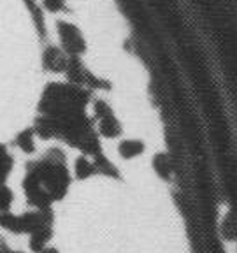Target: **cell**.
I'll use <instances>...</instances> for the list:
<instances>
[{
	"instance_id": "cell-1",
	"label": "cell",
	"mask_w": 237,
	"mask_h": 253,
	"mask_svg": "<svg viewBox=\"0 0 237 253\" xmlns=\"http://www.w3.org/2000/svg\"><path fill=\"white\" fill-rule=\"evenodd\" d=\"M23 192H25V197H27L28 206L36 208L37 211L49 210L51 204L55 202L51 194L40 185L39 178L34 172H30V170H27V174H25L23 178Z\"/></svg>"
},
{
	"instance_id": "cell-2",
	"label": "cell",
	"mask_w": 237,
	"mask_h": 253,
	"mask_svg": "<svg viewBox=\"0 0 237 253\" xmlns=\"http://www.w3.org/2000/svg\"><path fill=\"white\" fill-rule=\"evenodd\" d=\"M56 30H58L62 49L67 56H81L86 51V42L76 25L69 23V21H58Z\"/></svg>"
},
{
	"instance_id": "cell-3",
	"label": "cell",
	"mask_w": 237,
	"mask_h": 253,
	"mask_svg": "<svg viewBox=\"0 0 237 253\" xmlns=\"http://www.w3.org/2000/svg\"><path fill=\"white\" fill-rule=\"evenodd\" d=\"M69 65V56L63 49H58L56 46H47L42 53V67L49 72H65Z\"/></svg>"
},
{
	"instance_id": "cell-4",
	"label": "cell",
	"mask_w": 237,
	"mask_h": 253,
	"mask_svg": "<svg viewBox=\"0 0 237 253\" xmlns=\"http://www.w3.org/2000/svg\"><path fill=\"white\" fill-rule=\"evenodd\" d=\"M74 174L79 181H84V179L91 178L95 174H99V169H97L91 158H88L86 155H81V157L76 158L74 162Z\"/></svg>"
},
{
	"instance_id": "cell-5",
	"label": "cell",
	"mask_w": 237,
	"mask_h": 253,
	"mask_svg": "<svg viewBox=\"0 0 237 253\" xmlns=\"http://www.w3.org/2000/svg\"><path fill=\"white\" fill-rule=\"evenodd\" d=\"M51 237H53V227H42V229L30 234L28 246H30V250L34 253H42L47 248V243L51 241Z\"/></svg>"
},
{
	"instance_id": "cell-6",
	"label": "cell",
	"mask_w": 237,
	"mask_h": 253,
	"mask_svg": "<svg viewBox=\"0 0 237 253\" xmlns=\"http://www.w3.org/2000/svg\"><path fill=\"white\" fill-rule=\"evenodd\" d=\"M99 135L106 139H116L121 135L123 128H121V123L116 120V116H107L104 120H99V128H97Z\"/></svg>"
},
{
	"instance_id": "cell-7",
	"label": "cell",
	"mask_w": 237,
	"mask_h": 253,
	"mask_svg": "<svg viewBox=\"0 0 237 253\" xmlns=\"http://www.w3.org/2000/svg\"><path fill=\"white\" fill-rule=\"evenodd\" d=\"M146 146H144V142L139 141V139H125L118 144V153L121 155V158L125 160H130V158H135L139 155L144 153Z\"/></svg>"
},
{
	"instance_id": "cell-8",
	"label": "cell",
	"mask_w": 237,
	"mask_h": 253,
	"mask_svg": "<svg viewBox=\"0 0 237 253\" xmlns=\"http://www.w3.org/2000/svg\"><path fill=\"white\" fill-rule=\"evenodd\" d=\"M36 130H34V126H28V128H25V130H21L20 134L16 135L14 139V144L18 148H20L23 153L27 155H32L36 153Z\"/></svg>"
},
{
	"instance_id": "cell-9",
	"label": "cell",
	"mask_w": 237,
	"mask_h": 253,
	"mask_svg": "<svg viewBox=\"0 0 237 253\" xmlns=\"http://www.w3.org/2000/svg\"><path fill=\"white\" fill-rule=\"evenodd\" d=\"M0 229L7 230V232H11V234H21L20 214H14V213H11V211L0 213Z\"/></svg>"
},
{
	"instance_id": "cell-10",
	"label": "cell",
	"mask_w": 237,
	"mask_h": 253,
	"mask_svg": "<svg viewBox=\"0 0 237 253\" xmlns=\"http://www.w3.org/2000/svg\"><path fill=\"white\" fill-rule=\"evenodd\" d=\"M153 167H155V170H157V174L160 176V178L169 179L172 167H170V160L165 153H158L157 157L153 158Z\"/></svg>"
},
{
	"instance_id": "cell-11",
	"label": "cell",
	"mask_w": 237,
	"mask_h": 253,
	"mask_svg": "<svg viewBox=\"0 0 237 253\" xmlns=\"http://www.w3.org/2000/svg\"><path fill=\"white\" fill-rule=\"evenodd\" d=\"M12 201H14V194L7 185L0 186V213H7L11 211Z\"/></svg>"
},
{
	"instance_id": "cell-12",
	"label": "cell",
	"mask_w": 237,
	"mask_h": 253,
	"mask_svg": "<svg viewBox=\"0 0 237 253\" xmlns=\"http://www.w3.org/2000/svg\"><path fill=\"white\" fill-rule=\"evenodd\" d=\"M93 113H95V118H97V120H104V118H107V116L115 115V113H113V109H111V106L104 99L95 100V102H93Z\"/></svg>"
},
{
	"instance_id": "cell-13",
	"label": "cell",
	"mask_w": 237,
	"mask_h": 253,
	"mask_svg": "<svg viewBox=\"0 0 237 253\" xmlns=\"http://www.w3.org/2000/svg\"><path fill=\"white\" fill-rule=\"evenodd\" d=\"M42 7L49 12H63L67 11V4L65 0H42Z\"/></svg>"
},
{
	"instance_id": "cell-14",
	"label": "cell",
	"mask_w": 237,
	"mask_h": 253,
	"mask_svg": "<svg viewBox=\"0 0 237 253\" xmlns=\"http://www.w3.org/2000/svg\"><path fill=\"white\" fill-rule=\"evenodd\" d=\"M5 155H9L7 153V146H5V144H0V158L5 157Z\"/></svg>"
},
{
	"instance_id": "cell-15",
	"label": "cell",
	"mask_w": 237,
	"mask_h": 253,
	"mask_svg": "<svg viewBox=\"0 0 237 253\" xmlns=\"http://www.w3.org/2000/svg\"><path fill=\"white\" fill-rule=\"evenodd\" d=\"M42 253H58V250H56V248H51V246H47V248L44 250Z\"/></svg>"
},
{
	"instance_id": "cell-16",
	"label": "cell",
	"mask_w": 237,
	"mask_h": 253,
	"mask_svg": "<svg viewBox=\"0 0 237 253\" xmlns=\"http://www.w3.org/2000/svg\"><path fill=\"white\" fill-rule=\"evenodd\" d=\"M5 246H7V243H5L4 239H2V237H0V252H2V250H4Z\"/></svg>"
}]
</instances>
